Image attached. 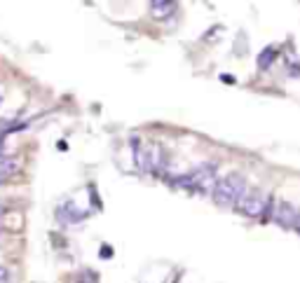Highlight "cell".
Listing matches in <instances>:
<instances>
[{
    "label": "cell",
    "instance_id": "1",
    "mask_svg": "<svg viewBox=\"0 0 300 283\" xmlns=\"http://www.w3.org/2000/svg\"><path fill=\"white\" fill-rule=\"evenodd\" d=\"M249 190L246 185V178L239 176V173H230V176L218 178L216 187L211 192V199L216 201L218 206H225V208H234L237 201L244 197V192Z\"/></svg>",
    "mask_w": 300,
    "mask_h": 283
},
{
    "label": "cell",
    "instance_id": "2",
    "mask_svg": "<svg viewBox=\"0 0 300 283\" xmlns=\"http://www.w3.org/2000/svg\"><path fill=\"white\" fill-rule=\"evenodd\" d=\"M267 201H270V197H267L263 190L249 187L244 192V197L237 201V206H234V208H237V211H242L244 216H249V218H256V216H263Z\"/></svg>",
    "mask_w": 300,
    "mask_h": 283
},
{
    "label": "cell",
    "instance_id": "3",
    "mask_svg": "<svg viewBox=\"0 0 300 283\" xmlns=\"http://www.w3.org/2000/svg\"><path fill=\"white\" fill-rule=\"evenodd\" d=\"M270 218H272L277 225H282V227H293L295 218H298V208H295V204H291V201H286V199H272Z\"/></svg>",
    "mask_w": 300,
    "mask_h": 283
},
{
    "label": "cell",
    "instance_id": "4",
    "mask_svg": "<svg viewBox=\"0 0 300 283\" xmlns=\"http://www.w3.org/2000/svg\"><path fill=\"white\" fill-rule=\"evenodd\" d=\"M174 10H176V5L174 3H164V0H160V3H150V12H153V17L157 19H167L174 14Z\"/></svg>",
    "mask_w": 300,
    "mask_h": 283
},
{
    "label": "cell",
    "instance_id": "5",
    "mask_svg": "<svg viewBox=\"0 0 300 283\" xmlns=\"http://www.w3.org/2000/svg\"><path fill=\"white\" fill-rule=\"evenodd\" d=\"M17 169H19V164L14 157H0V173H3V176H10V173H14Z\"/></svg>",
    "mask_w": 300,
    "mask_h": 283
},
{
    "label": "cell",
    "instance_id": "6",
    "mask_svg": "<svg viewBox=\"0 0 300 283\" xmlns=\"http://www.w3.org/2000/svg\"><path fill=\"white\" fill-rule=\"evenodd\" d=\"M272 61H274V50H272V47H267V50H263L261 54H258V66H261L263 70H265V68L270 66Z\"/></svg>",
    "mask_w": 300,
    "mask_h": 283
},
{
    "label": "cell",
    "instance_id": "7",
    "mask_svg": "<svg viewBox=\"0 0 300 283\" xmlns=\"http://www.w3.org/2000/svg\"><path fill=\"white\" fill-rule=\"evenodd\" d=\"M7 276H10V272H7L5 267H0V283H7Z\"/></svg>",
    "mask_w": 300,
    "mask_h": 283
},
{
    "label": "cell",
    "instance_id": "8",
    "mask_svg": "<svg viewBox=\"0 0 300 283\" xmlns=\"http://www.w3.org/2000/svg\"><path fill=\"white\" fill-rule=\"evenodd\" d=\"M101 255H103V257H111V255H113L111 248H108V246H106V248H101Z\"/></svg>",
    "mask_w": 300,
    "mask_h": 283
},
{
    "label": "cell",
    "instance_id": "9",
    "mask_svg": "<svg viewBox=\"0 0 300 283\" xmlns=\"http://www.w3.org/2000/svg\"><path fill=\"white\" fill-rule=\"evenodd\" d=\"M293 227L300 232V211H298V218H295V225H293Z\"/></svg>",
    "mask_w": 300,
    "mask_h": 283
}]
</instances>
